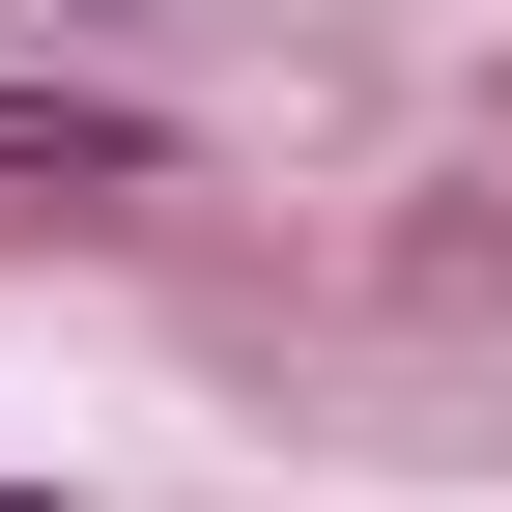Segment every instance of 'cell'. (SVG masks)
Listing matches in <instances>:
<instances>
[{
  "label": "cell",
  "mask_w": 512,
  "mask_h": 512,
  "mask_svg": "<svg viewBox=\"0 0 512 512\" xmlns=\"http://www.w3.org/2000/svg\"><path fill=\"white\" fill-rule=\"evenodd\" d=\"M0 171H57V200H114V171H143V114H86V86H0Z\"/></svg>",
  "instance_id": "obj_1"
}]
</instances>
